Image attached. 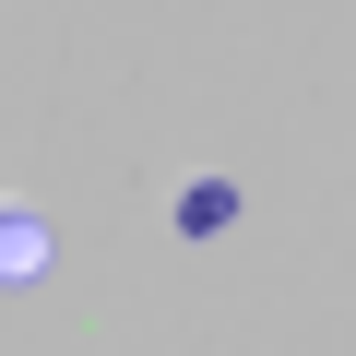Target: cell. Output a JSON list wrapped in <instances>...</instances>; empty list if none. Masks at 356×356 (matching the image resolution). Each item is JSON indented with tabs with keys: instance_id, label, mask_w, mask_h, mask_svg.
Instances as JSON below:
<instances>
[{
	"instance_id": "obj_1",
	"label": "cell",
	"mask_w": 356,
	"mask_h": 356,
	"mask_svg": "<svg viewBox=\"0 0 356 356\" xmlns=\"http://www.w3.org/2000/svg\"><path fill=\"white\" fill-rule=\"evenodd\" d=\"M36 273H48V226L24 202H0V285H36Z\"/></svg>"
}]
</instances>
